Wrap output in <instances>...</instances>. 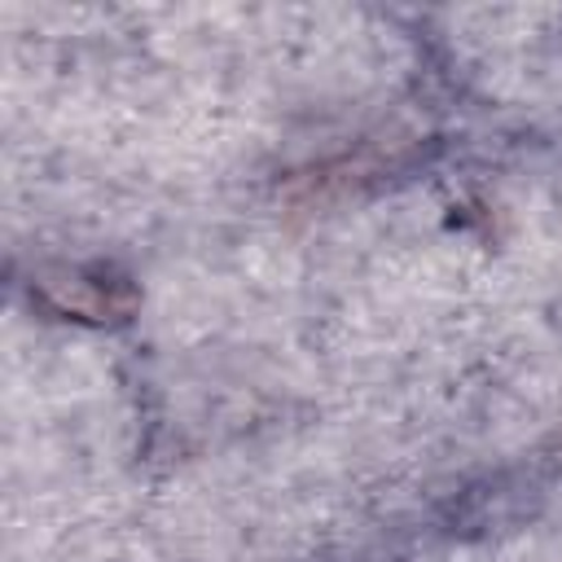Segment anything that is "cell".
Wrapping results in <instances>:
<instances>
[{
	"label": "cell",
	"instance_id": "6da1fadb",
	"mask_svg": "<svg viewBox=\"0 0 562 562\" xmlns=\"http://www.w3.org/2000/svg\"><path fill=\"white\" fill-rule=\"evenodd\" d=\"M40 285H44V294L61 312H75V316H88V321H105V316L132 307V290L127 285H119V281H88L83 272H53Z\"/></svg>",
	"mask_w": 562,
	"mask_h": 562
}]
</instances>
